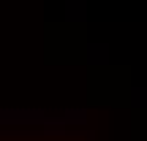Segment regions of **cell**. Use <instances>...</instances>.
Returning <instances> with one entry per match:
<instances>
[]
</instances>
